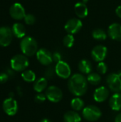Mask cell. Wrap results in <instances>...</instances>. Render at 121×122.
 Masks as SVG:
<instances>
[{
  "label": "cell",
  "instance_id": "1",
  "mask_svg": "<svg viewBox=\"0 0 121 122\" xmlns=\"http://www.w3.org/2000/svg\"><path fill=\"white\" fill-rule=\"evenodd\" d=\"M68 87L72 94L78 97L83 96L88 89L87 79L81 74H75L70 77Z\"/></svg>",
  "mask_w": 121,
  "mask_h": 122
},
{
  "label": "cell",
  "instance_id": "2",
  "mask_svg": "<svg viewBox=\"0 0 121 122\" xmlns=\"http://www.w3.org/2000/svg\"><path fill=\"white\" fill-rule=\"evenodd\" d=\"M20 48L25 56H32L36 54L38 51V44L34 38L25 36L20 42Z\"/></svg>",
  "mask_w": 121,
  "mask_h": 122
},
{
  "label": "cell",
  "instance_id": "3",
  "mask_svg": "<svg viewBox=\"0 0 121 122\" xmlns=\"http://www.w3.org/2000/svg\"><path fill=\"white\" fill-rule=\"evenodd\" d=\"M11 67L16 71H24L29 65V61L24 54H16L11 59Z\"/></svg>",
  "mask_w": 121,
  "mask_h": 122
},
{
  "label": "cell",
  "instance_id": "4",
  "mask_svg": "<svg viewBox=\"0 0 121 122\" xmlns=\"http://www.w3.org/2000/svg\"><path fill=\"white\" fill-rule=\"evenodd\" d=\"M82 116L87 121L96 122L101 117L102 112L98 107L94 105H88L83 108L82 111Z\"/></svg>",
  "mask_w": 121,
  "mask_h": 122
},
{
  "label": "cell",
  "instance_id": "5",
  "mask_svg": "<svg viewBox=\"0 0 121 122\" xmlns=\"http://www.w3.org/2000/svg\"><path fill=\"white\" fill-rule=\"evenodd\" d=\"M109 89L114 93L121 92V76L118 73L110 74L106 79Z\"/></svg>",
  "mask_w": 121,
  "mask_h": 122
},
{
  "label": "cell",
  "instance_id": "6",
  "mask_svg": "<svg viewBox=\"0 0 121 122\" xmlns=\"http://www.w3.org/2000/svg\"><path fill=\"white\" fill-rule=\"evenodd\" d=\"M48 100L53 103L59 102L63 98V93L60 88L56 86H50L45 93Z\"/></svg>",
  "mask_w": 121,
  "mask_h": 122
},
{
  "label": "cell",
  "instance_id": "7",
  "mask_svg": "<svg viewBox=\"0 0 121 122\" xmlns=\"http://www.w3.org/2000/svg\"><path fill=\"white\" fill-rule=\"evenodd\" d=\"M12 29L9 26H1L0 27V46L3 47L8 46L12 41L13 39Z\"/></svg>",
  "mask_w": 121,
  "mask_h": 122
},
{
  "label": "cell",
  "instance_id": "8",
  "mask_svg": "<svg viewBox=\"0 0 121 122\" xmlns=\"http://www.w3.org/2000/svg\"><path fill=\"white\" fill-rule=\"evenodd\" d=\"M56 75L61 79H68L71 76V69L68 64L64 61H61L56 63L55 66Z\"/></svg>",
  "mask_w": 121,
  "mask_h": 122
},
{
  "label": "cell",
  "instance_id": "9",
  "mask_svg": "<svg viewBox=\"0 0 121 122\" xmlns=\"http://www.w3.org/2000/svg\"><path fill=\"white\" fill-rule=\"evenodd\" d=\"M82 21L78 18H72L68 20L64 26V29L68 34H77L82 28Z\"/></svg>",
  "mask_w": 121,
  "mask_h": 122
},
{
  "label": "cell",
  "instance_id": "10",
  "mask_svg": "<svg viewBox=\"0 0 121 122\" xmlns=\"http://www.w3.org/2000/svg\"><path fill=\"white\" fill-rule=\"evenodd\" d=\"M37 60L40 64L44 66H48L53 62V58L51 53L46 49L42 48L37 51L36 54Z\"/></svg>",
  "mask_w": 121,
  "mask_h": 122
},
{
  "label": "cell",
  "instance_id": "11",
  "mask_svg": "<svg viewBox=\"0 0 121 122\" xmlns=\"http://www.w3.org/2000/svg\"><path fill=\"white\" fill-rule=\"evenodd\" d=\"M3 110L4 112L9 115V116H14L18 112V104L17 102L12 99V98H8L6 99L3 102Z\"/></svg>",
  "mask_w": 121,
  "mask_h": 122
},
{
  "label": "cell",
  "instance_id": "12",
  "mask_svg": "<svg viewBox=\"0 0 121 122\" xmlns=\"http://www.w3.org/2000/svg\"><path fill=\"white\" fill-rule=\"evenodd\" d=\"M9 14L15 20H21L26 16L25 9L20 3H14L9 9Z\"/></svg>",
  "mask_w": 121,
  "mask_h": 122
},
{
  "label": "cell",
  "instance_id": "13",
  "mask_svg": "<svg viewBox=\"0 0 121 122\" xmlns=\"http://www.w3.org/2000/svg\"><path fill=\"white\" fill-rule=\"evenodd\" d=\"M108 53L107 48L103 45L96 46L91 51V56L95 61L101 62L106 59Z\"/></svg>",
  "mask_w": 121,
  "mask_h": 122
},
{
  "label": "cell",
  "instance_id": "14",
  "mask_svg": "<svg viewBox=\"0 0 121 122\" xmlns=\"http://www.w3.org/2000/svg\"><path fill=\"white\" fill-rule=\"evenodd\" d=\"M108 34L113 40L121 41V24L118 23L111 24L108 27Z\"/></svg>",
  "mask_w": 121,
  "mask_h": 122
},
{
  "label": "cell",
  "instance_id": "15",
  "mask_svg": "<svg viewBox=\"0 0 121 122\" xmlns=\"http://www.w3.org/2000/svg\"><path fill=\"white\" fill-rule=\"evenodd\" d=\"M109 97V90L105 86L97 88L93 94V99L96 102L101 103L105 102Z\"/></svg>",
  "mask_w": 121,
  "mask_h": 122
},
{
  "label": "cell",
  "instance_id": "16",
  "mask_svg": "<svg viewBox=\"0 0 121 122\" xmlns=\"http://www.w3.org/2000/svg\"><path fill=\"white\" fill-rule=\"evenodd\" d=\"M75 14L78 18L83 19L88 16V9L86 4L83 2H77L74 6Z\"/></svg>",
  "mask_w": 121,
  "mask_h": 122
},
{
  "label": "cell",
  "instance_id": "17",
  "mask_svg": "<svg viewBox=\"0 0 121 122\" xmlns=\"http://www.w3.org/2000/svg\"><path fill=\"white\" fill-rule=\"evenodd\" d=\"M109 105L113 111L121 110V93H115L111 96V97L109 99Z\"/></svg>",
  "mask_w": 121,
  "mask_h": 122
},
{
  "label": "cell",
  "instance_id": "18",
  "mask_svg": "<svg viewBox=\"0 0 121 122\" xmlns=\"http://www.w3.org/2000/svg\"><path fill=\"white\" fill-rule=\"evenodd\" d=\"M12 32L14 36L19 39H23L26 35V28L21 23H15L12 26Z\"/></svg>",
  "mask_w": 121,
  "mask_h": 122
},
{
  "label": "cell",
  "instance_id": "19",
  "mask_svg": "<svg viewBox=\"0 0 121 122\" xmlns=\"http://www.w3.org/2000/svg\"><path fill=\"white\" fill-rule=\"evenodd\" d=\"M78 69L79 71L85 74H89L91 73L93 66L91 62L88 59H82L78 63Z\"/></svg>",
  "mask_w": 121,
  "mask_h": 122
},
{
  "label": "cell",
  "instance_id": "20",
  "mask_svg": "<svg viewBox=\"0 0 121 122\" xmlns=\"http://www.w3.org/2000/svg\"><path fill=\"white\" fill-rule=\"evenodd\" d=\"M64 122H81V117L76 111H68L63 116Z\"/></svg>",
  "mask_w": 121,
  "mask_h": 122
},
{
  "label": "cell",
  "instance_id": "21",
  "mask_svg": "<svg viewBox=\"0 0 121 122\" xmlns=\"http://www.w3.org/2000/svg\"><path fill=\"white\" fill-rule=\"evenodd\" d=\"M48 83L47 79L45 77H41L38 79L34 84V89L37 93H41L44 90H45L47 87Z\"/></svg>",
  "mask_w": 121,
  "mask_h": 122
},
{
  "label": "cell",
  "instance_id": "22",
  "mask_svg": "<svg viewBox=\"0 0 121 122\" xmlns=\"http://www.w3.org/2000/svg\"><path fill=\"white\" fill-rule=\"evenodd\" d=\"M92 36L96 40L104 41L107 39V34L103 29L98 28V29H96L93 31Z\"/></svg>",
  "mask_w": 121,
  "mask_h": 122
},
{
  "label": "cell",
  "instance_id": "23",
  "mask_svg": "<svg viewBox=\"0 0 121 122\" xmlns=\"http://www.w3.org/2000/svg\"><path fill=\"white\" fill-rule=\"evenodd\" d=\"M87 81L88 83H90L92 85L96 86L98 85L101 81V76L99 74L96 72H91L87 76Z\"/></svg>",
  "mask_w": 121,
  "mask_h": 122
},
{
  "label": "cell",
  "instance_id": "24",
  "mask_svg": "<svg viewBox=\"0 0 121 122\" xmlns=\"http://www.w3.org/2000/svg\"><path fill=\"white\" fill-rule=\"evenodd\" d=\"M71 107L74 111H81L84 107V102L81 98H73L71 102Z\"/></svg>",
  "mask_w": 121,
  "mask_h": 122
},
{
  "label": "cell",
  "instance_id": "25",
  "mask_svg": "<svg viewBox=\"0 0 121 122\" xmlns=\"http://www.w3.org/2000/svg\"><path fill=\"white\" fill-rule=\"evenodd\" d=\"M21 77L26 82H34L36 80V74L32 70H25L21 73Z\"/></svg>",
  "mask_w": 121,
  "mask_h": 122
},
{
  "label": "cell",
  "instance_id": "26",
  "mask_svg": "<svg viewBox=\"0 0 121 122\" xmlns=\"http://www.w3.org/2000/svg\"><path fill=\"white\" fill-rule=\"evenodd\" d=\"M74 37L73 36V34H68L67 35H66L63 39V43L64 44V46L67 48H71L73 46V44H74Z\"/></svg>",
  "mask_w": 121,
  "mask_h": 122
},
{
  "label": "cell",
  "instance_id": "27",
  "mask_svg": "<svg viewBox=\"0 0 121 122\" xmlns=\"http://www.w3.org/2000/svg\"><path fill=\"white\" fill-rule=\"evenodd\" d=\"M56 74V73L55 67H53V66H49L45 71L44 77L46 79H52L54 78V76H55Z\"/></svg>",
  "mask_w": 121,
  "mask_h": 122
},
{
  "label": "cell",
  "instance_id": "28",
  "mask_svg": "<svg viewBox=\"0 0 121 122\" xmlns=\"http://www.w3.org/2000/svg\"><path fill=\"white\" fill-rule=\"evenodd\" d=\"M97 70H98L99 74H105L107 72V71H108V66L103 61L99 62L98 66H97Z\"/></svg>",
  "mask_w": 121,
  "mask_h": 122
},
{
  "label": "cell",
  "instance_id": "29",
  "mask_svg": "<svg viewBox=\"0 0 121 122\" xmlns=\"http://www.w3.org/2000/svg\"><path fill=\"white\" fill-rule=\"evenodd\" d=\"M24 21L26 24L28 25H32L36 22V17L31 14H26L25 17H24Z\"/></svg>",
  "mask_w": 121,
  "mask_h": 122
},
{
  "label": "cell",
  "instance_id": "30",
  "mask_svg": "<svg viewBox=\"0 0 121 122\" xmlns=\"http://www.w3.org/2000/svg\"><path fill=\"white\" fill-rule=\"evenodd\" d=\"M46 94H42V93H38L36 96H35V98H34V101L38 103V104H41V103H43L46 101Z\"/></svg>",
  "mask_w": 121,
  "mask_h": 122
},
{
  "label": "cell",
  "instance_id": "31",
  "mask_svg": "<svg viewBox=\"0 0 121 122\" xmlns=\"http://www.w3.org/2000/svg\"><path fill=\"white\" fill-rule=\"evenodd\" d=\"M52 58H53V61L56 62V63H58L61 60V55L59 52H54L53 54H52Z\"/></svg>",
  "mask_w": 121,
  "mask_h": 122
},
{
  "label": "cell",
  "instance_id": "32",
  "mask_svg": "<svg viewBox=\"0 0 121 122\" xmlns=\"http://www.w3.org/2000/svg\"><path fill=\"white\" fill-rule=\"evenodd\" d=\"M9 79V75L5 72L0 73V84L6 83Z\"/></svg>",
  "mask_w": 121,
  "mask_h": 122
},
{
  "label": "cell",
  "instance_id": "33",
  "mask_svg": "<svg viewBox=\"0 0 121 122\" xmlns=\"http://www.w3.org/2000/svg\"><path fill=\"white\" fill-rule=\"evenodd\" d=\"M116 15L121 19V6H118L116 9Z\"/></svg>",
  "mask_w": 121,
  "mask_h": 122
},
{
  "label": "cell",
  "instance_id": "34",
  "mask_svg": "<svg viewBox=\"0 0 121 122\" xmlns=\"http://www.w3.org/2000/svg\"><path fill=\"white\" fill-rule=\"evenodd\" d=\"M115 122H121V113L118 114L115 118Z\"/></svg>",
  "mask_w": 121,
  "mask_h": 122
},
{
  "label": "cell",
  "instance_id": "35",
  "mask_svg": "<svg viewBox=\"0 0 121 122\" xmlns=\"http://www.w3.org/2000/svg\"><path fill=\"white\" fill-rule=\"evenodd\" d=\"M40 122H52L51 120H49L48 119H43L42 120H41Z\"/></svg>",
  "mask_w": 121,
  "mask_h": 122
},
{
  "label": "cell",
  "instance_id": "36",
  "mask_svg": "<svg viewBox=\"0 0 121 122\" xmlns=\"http://www.w3.org/2000/svg\"><path fill=\"white\" fill-rule=\"evenodd\" d=\"M88 1V0H83V1H82V2H83V3H84V4H86Z\"/></svg>",
  "mask_w": 121,
  "mask_h": 122
}]
</instances>
